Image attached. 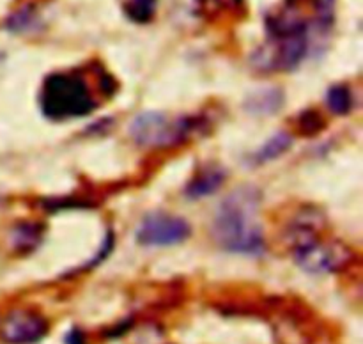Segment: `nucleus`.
I'll list each match as a JSON object with an SVG mask.
<instances>
[{"instance_id":"obj_13","label":"nucleus","mask_w":363,"mask_h":344,"mask_svg":"<svg viewBox=\"0 0 363 344\" xmlns=\"http://www.w3.org/2000/svg\"><path fill=\"white\" fill-rule=\"evenodd\" d=\"M34 23H35L34 11H30L28 7H25V9H20L18 13H14L13 16L9 18V21H7V27L14 32H23V30H27L28 27H32Z\"/></svg>"},{"instance_id":"obj_17","label":"nucleus","mask_w":363,"mask_h":344,"mask_svg":"<svg viewBox=\"0 0 363 344\" xmlns=\"http://www.w3.org/2000/svg\"><path fill=\"white\" fill-rule=\"evenodd\" d=\"M220 2L227 4V6H234V4H238V0H220Z\"/></svg>"},{"instance_id":"obj_12","label":"nucleus","mask_w":363,"mask_h":344,"mask_svg":"<svg viewBox=\"0 0 363 344\" xmlns=\"http://www.w3.org/2000/svg\"><path fill=\"white\" fill-rule=\"evenodd\" d=\"M351 92L346 85H335L328 92V106L335 113H346L351 109Z\"/></svg>"},{"instance_id":"obj_8","label":"nucleus","mask_w":363,"mask_h":344,"mask_svg":"<svg viewBox=\"0 0 363 344\" xmlns=\"http://www.w3.org/2000/svg\"><path fill=\"white\" fill-rule=\"evenodd\" d=\"M225 170L220 167H206L190 181V184L186 187V195L190 199H201L215 194L225 183Z\"/></svg>"},{"instance_id":"obj_3","label":"nucleus","mask_w":363,"mask_h":344,"mask_svg":"<svg viewBox=\"0 0 363 344\" xmlns=\"http://www.w3.org/2000/svg\"><path fill=\"white\" fill-rule=\"evenodd\" d=\"M294 259L298 265L308 273L314 275H325L342 270L350 262L351 250L340 241H319L315 233L305 229L301 238L294 245Z\"/></svg>"},{"instance_id":"obj_4","label":"nucleus","mask_w":363,"mask_h":344,"mask_svg":"<svg viewBox=\"0 0 363 344\" xmlns=\"http://www.w3.org/2000/svg\"><path fill=\"white\" fill-rule=\"evenodd\" d=\"M190 119H170L162 112L138 113L130 124L131 138L144 148H172L190 137Z\"/></svg>"},{"instance_id":"obj_14","label":"nucleus","mask_w":363,"mask_h":344,"mask_svg":"<svg viewBox=\"0 0 363 344\" xmlns=\"http://www.w3.org/2000/svg\"><path fill=\"white\" fill-rule=\"evenodd\" d=\"M315 13H318L319 23L330 27L333 21V11H335V0H314Z\"/></svg>"},{"instance_id":"obj_2","label":"nucleus","mask_w":363,"mask_h":344,"mask_svg":"<svg viewBox=\"0 0 363 344\" xmlns=\"http://www.w3.org/2000/svg\"><path fill=\"white\" fill-rule=\"evenodd\" d=\"M94 98L85 80L78 74H50L41 89V110L55 121L84 117L94 110Z\"/></svg>"},{"instance_id":"obj_10","label":"nucleus","mask_w":363,"mask_h":344,"mask_svg":"<svg viewBox=\"0 0 363 344\" xmlns=\"http://www.w3.org/2000/svg\"><path fill=\"white\" fill-rule=\"evenodd\" d=\"M280 103H282L280 92L277 91V89H272V91H261L257 92V94L252 96L248 109H250L252 112L268 113L280 109Z\"/></svg>"},{"instance_id":"obj_11","label":"nucleus","mask_w":363,"mask_h":344,"mask_svg":"<svg viewBox=\"0 0 363 344\" xmlns=\"http://www.w3.org/2000/svg\"><path fill=\"white\" fill-rule=\"evenodd\" d=\"M156 2L158 0H128L124 4V11H126V14L133 21L145 23V21H149L155 16Z\"/></svg>"},{"instance_id":"obj_6","label":"nucleus","mask_w":363,"mask_h":344,"mask_svg":"<svg viewBox=\"0 0 363 344\" xmlns=\"http://www.w3.org/2000/svg\"><path fill=\"white\" fill-rule=\"evenodd\" d=\"M191 229L181 216L156 211L144 218L137 231V241L145 247H169L183 243L190 236Z\"/></svg>"},{"instance_id":"obj_5","label":"nucleus","mask_w":363,"mask_h":344,"mask_svg":"<svg viewBox=\"0 0 363 344\" xmlns=\"http://www.w3.org/2000/svg\"><path fill=\"white\" fill-rule=\"evenodd\" d=\"M307 27L298 20H279L273 27L272 46L264 48L261 59L262 67L273 70H293L307 53Z\"/></svg>"},{"instance_id":"obj_9","label":"nucleus","mask_w":363,"mask_h":344,"mask_svg":"<svg viewBox=\"0 0 363 344\" xmlns=\"http://www.w3.org/2000/svg\"><path fill=\"white\" fill-rule=\"evenodd\" d=\"M291 144H293V137H291L287 131H280V133H277L275 137L269 138V140L255 152V163H266L269 162V160L279 158L280 155H284V152L289 149Z\"/></svg>"},{"instance_id":"obj_7","label":"nucleus","mask_w":363,"mask_h":344,"mask_svg":"<svg viewBox=\"0 0 363 344\" xmlns=\"http://www.w3.org/2000/svg\"><path fill=\"white\" fill-rule=\"evenodd\" d=\"M48 321L30 309H14L0 326V337L7 344H35L48 333Z\"/></svg>"},{"instance_id":"obj_1","label":"nucleus","mask_w":363,"mask_h":344,"mask_svg":"<svg viewBox=\"0 0 363 344\" xmlns=\"http://www.w3.org/2000/svg\"><path fill=\"white\" fill-rule=\"evenodd\" d=\"M261 195L255 188H240L220 204L213 222V238L227 252L257 255L264 250V236L257 218Z\"/></svg>"},{"instance_id":"obj_15","label":"nucleus","mask_w":363,"mask_h":344,"mask_svg":"<svg viewBox=\"0 0 363 344\" xmlns=\"http://www.w3.org/2000/svg\"><path fill=\"white\" fill-rule=\"evenodd\" d=\"M35 231H38L35 227H32L30 231V226H20V229L14 233V236H16L14 245L16 247H32L35 243V238H38Z\"/></svg>"},{"instance_id":"obj_16","label":"nucleus","mask_w":363,"mask_h":344,"mask_svg":"<svg viewBox=\"0 0 363 344\" xmlns=\"http://www.w3.org/2000/svg\"><path fill=\"white\" fill-rule=\"evenodd\" d=\"M66 344H87L85 343V335L82 330L73 328L66 337Z\"/></svg>"}]
</instances>
